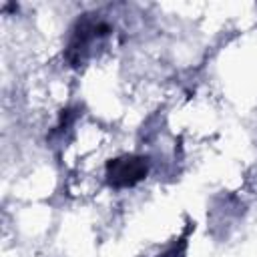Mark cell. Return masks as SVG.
Returning <instances> with one entry per match:
<instances>
[{"instance_id": "1", "label": "cell", "mask_w": 257, "mask_h": 257, "mask_svg": "<svg viewBox=\"0 0 257 257\" xmlns=\"http://www.w3.org/2000/svg\"><path fill=\"white\" fill-rule=\"evenodd\" d=\"M147 167H149V161L145 157H135V155L128 157L126 155V157H120V159H114L108 163L106 179L116 189L133 187L147 175Z\"/></svg>"}, {"instance_id": "2", "label": "cell", "mask_w": 257, "mask_h": 257, "mask_svg": "<svg viewBox=\"0 0 257 257\" xmlns=\"http://www.w3.org/2000/svg\"><path fill=\"white\" fill-rule=\"evenodd\" d=\"M163 257H183V251H181V249H177V247H173V249H169Z\"/></svg>"}]
</instances>
